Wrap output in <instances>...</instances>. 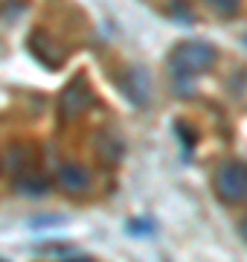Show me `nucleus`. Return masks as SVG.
<instances>
[{"instance_id":"nucleus-1","label":"nucleus","mask_w":247,"mask_h":262,"mask_svg":"<svg viewBox=\"0 0 247 262\" xmlns=\"http://www.w3.org/2000/svg\"><path fill=\"white\" fill-rule=\"evenodd\" d=\"M212 58H215L212 47L201 44V41H186L171 53V70L178 76H195V73H204L212 64Z\"/></svg>"},{"instance_id":"nucleus-2","label":"nucleus","mask_w":247,"mask_h":262,"mask_svg":"<svg viewBox=\"0 0 247 262\" xmlns=\"http://www.w3.org/2000/svg\"><path fill=\"white\" fill-rule=\"evenodd\" d=\"M215 192L224 201H244L247 198V166L244 163H224L215 172Z\"/></svg>"},{"instance_id":"nucleus-3","label":"nucleus","mask_w":247,"mask_h":262,"mask_svg":"<svg viewBox=\"0 0 247 262\" xmlns=\"http://www.w3.org/2000/svg\"><path fill=\"white\" fill-rule=\"evenodd\" d=\"M58 184L67 189V192H85L90 187V172L85 166H76V163H70V166H61L58 169Z\"/></svg>"},{"instance_id":"nucleus-4","label":"nucleus","mask_w":247,"mask_h":262,"mask_svg":"<svg viewBox=\"0 0 247 262\" xmlns=\"http://www.w3.org/2000/svg\"><path fill=\"white\" fill-rule=\"evenodd\" d=\"M207 3L218 12V15H236L238 6H241V0H207Z\"/></svg>"},{"instance_id":"nucleus-5","label":"nucleus","mask_w":247,"mask_h":262,"mask_svg":"<svg viewBox=\"0 0 247 262\" xmlns=\"http://www.w3.org/2000/svg\"><path fill=\"white\" fill-rule=\"evenodd\" d=\"M70 262H90V259H70Z\"/></svg>"}]
</instances>
